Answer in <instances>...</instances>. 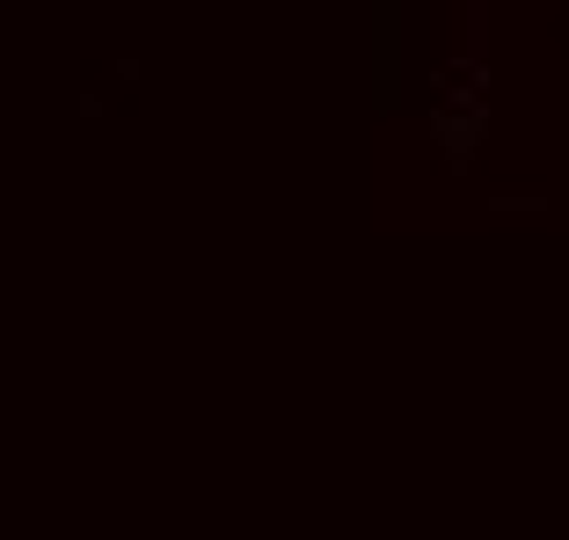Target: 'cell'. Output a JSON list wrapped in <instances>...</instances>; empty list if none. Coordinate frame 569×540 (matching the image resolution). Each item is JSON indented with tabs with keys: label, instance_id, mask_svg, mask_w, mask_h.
Returning <instances> with one entry per match:
<instances>
[{
	"label": "cell",
	"instance_id": "6da1fadb",
	"mask_svg": "<svg viewBox=\"0 0 569 540\" xmlns=\"http://www.w3.org/2000/svg\"><path fill=\"white\" fill-rule=\"evenodd\" d=\"M402 102V8H372V110Z\"/></svg>",
	"mask_w": 569,
	"mask_h": 540
}]
</instances>
